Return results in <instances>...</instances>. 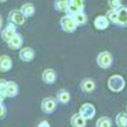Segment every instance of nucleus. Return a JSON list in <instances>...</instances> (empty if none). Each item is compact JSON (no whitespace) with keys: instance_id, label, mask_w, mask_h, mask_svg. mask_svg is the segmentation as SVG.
I'll return each instance as SVG.
<instances>
[{"instance_id":"1","label":"nucleus","mask_w":127,"mask_h":127,"mask_svg":"<svg viewBox=\"0 0 127 127\" xmlns=\"http://www.w3.org/2000/svg\"><path fill=\"white\" fill-rule=\"evenodd\" d=\"M107 85L109 88L111 92L113 93H120L125 89V85H126V81L123 79L122 75H118V74H114V75L109 76L108 81H107Z\"/></svg>"},{"instance_id":"2","label":"nucleus","mask_w":127,"mask_h":127,"mask_svg":"<svg viewBox=\"0 0 127 127\" xmlns=\"http://www.w3.org/2000/svg\"><path fill=\"white\" fill-rule=\"evenodd\" d=\"M60 27H61V29L64 32H66V33H72V32H75L76 28H78L75 20L72 19V17L70 14L64 15L60 19Z\"/></svg>"},{"instance_id":"3","label":"nucleus","mask_w":127,"mask_h":127,"mask_svg":"<svg viewBox=\"0 0 127 127\" xmlns=\"http://www.w3.org/2000/svg\"><path fill=\"white\" fill-rule=\"evenodd\" d=\"M112 62H113V57L111 52L103 51L97 56V64L100 69H109L112 66Z\"/></svg>"},{"instance_id":"4","label":"nucleus","mask_w":127,"mask_h":127,"mask_svg":"<svg viewBox=\"0 0 127 127\" xmlns=\"http://www.w3.org/2000/svg\"><path fill=\"white\" fill-rule=\"evenodd\" d=\"M26 15L20 12V10H12L9 13V17H8V22L13 26H23L26 23Z\"/></svg>"},{"instance_id":"5","label":"nucleus","mask_w":127,"mask_h":127,"mask_svg":"<svg viewBox=\"0 0 127 127\" xmlns=\"http://www.w3.org/2000/svg\"><path fill=\"white\" fill-rule=\"evenodd\" d=\"M56 105H57V100L52 97H47L43 100L41 102V109L43 113L46 114H51L56 109Z\"/></svg>"},{"instance_id":"6","label":"nucleus","mask_w":127,"mask_h":127,"mask_svg":"<svg viewBox=\"0 0 127 127\" xmlns=\"http://www.w3.org/2000/svg\"><path fill=\"white\" fill-rule=\"evenodd\" d=\"M79 113L87 121L88 120H92L94 116H95V107H94L92 103H84V104H81V107L79 109Z\"/></svg>"},{"instance_id":"7","label":"nucleus","mask_w":127,"mask_h":127,"mask_svg":"<svg viewBox=\"0 0 127 127\" xmlns=\"http://www.w3.org/2000/svg\"><path fill=\"white\" fill-rule=\"evenodd\" d=\"M116 24L121 28H125L127 26V9L126 6L121 5L117 9V19H116Z\"/></svg>"},{"instance_id":"8","label":"nucleus","mask_w":127,"mask_h":127,"mask_svg":"<svg viewBox=\"0 0 127 127\" xmlns=\"http://www.w3.org/2000/svg\"><path fill=\"white\" fill-rule=\"evenodd\" d=\"M34 56H36V52L31 47H23L19 51V59L22 61H24V62H31L34 59Z\"/></svg>"},{"instance_id":"9","label":"nucleus","mask_w":127,"mask_h":127,"mask_svg":"<svg viewBox=\"0 0 127 127\" xmlns=\"http://www.w3.org/2000/svg\"><path fill=\"white\" fill-rule=\"evenodd\" d=\"M6 43H8L9 48L13 50V51L20 50V48H22V46H23V37L20 36L19 33H15L12 38H10V39L6 42Z\"/></svg>"},{"instance_id":"10","label":"nucleus","mask_w":127,"mask_h":127,"mask_svg":"<svg viewBox=\"0 0 127 127\" xmlns=\"http://www.w3.org/2000/svg\"><path fill=\"white\" fill-rule=\"evenodd\" d=\"M57 80V74L52 69H46L42 72V81L45 84H54Z\"/></svg>"},{"instance_id":"11","label":"nucleus","mask_w":127,"mask_h":127,"mask_svg":"<svg viewBox=\"0 0 127 127\" xmlns=\"http://www.w3.org/2000/svg\"><path fill=\"white\" fill-rule=\"evenodd\" d=\"M109 20L107 19V17L105 15H98L97 18L94 19V27L95 29L98 31H105L108 27H109Z\"/></svg>"},{"instance_id":"12","label":"nucleus","mask_w":127,"mask_h":127,"mask_svg":"<svg viewBox=\"0 0 127 127\" xmlns=\"http://www.w3.org/2000/svg\"><path fill=\"white\" fill-rule=\"evenodd\" d=\"M5 92H6V97L8 98H14L18 95L19 88H18V84L13 80H8L6 81V87H5Z\"/></svg>"},{"instance_id":"13","label":"nucleus","mask_w":127,"mask_h":127,"mask_svg":"<svg viewBox=\"0 0 127 127\" xmlns=\"http://www.w3.org/2000/svg\"><path fill=\"white\" fill-rule=\"evenodd\" d=\"M15 33H17V27L13 26V24H10V23H9L1 32H0V34H1V39H3L4 42H8Z\"/></svg>"},{"instance_id":"14","label":"nucleus","mask_w":127,"mask_h":127,"mask_svg":"<svg viewBox=\"0 0 127 127\" xmlns=\"http://www.w3.org/2000/svg\"><path fill=\"white\" fill-rule=\"evenodd\" d=\"M80 89L83 93H92L95 89V83L94 80H92L90 78H85L83 79L80 83Z\"/></svg>"},{"instance_id":"15","label":"nucleus","mask_w":127,"mask_h":127,"mask_svg":"<svg viewBox=\"0 0 127 127\" xmlns=\"http://www.w3.org/2000/svg\"><path fill=\"white\" fill-rule=\"evenodd\" d=\"M12 67H13L12 59L6 55L0 56V72H8Z\"/></svg>"},{"instance_id":"16","label":"nucleus","mask_w":127,"mask_h":127,"mask_svg":"<svg viewBox=\"0 0 127 127\" xmlns=\"http://www.w3.org/2000/svg\"><path fill=\"white\" fill-rule=\"evenodd\" d=\"M70 125H71L72 127H84V126L87 125V120L84 118L80 113H75V114L71 116Z\"/></svg>"},{"instance_id":"17","label":"nucleus","mask_w":127,"mask_h":127,"mask_svg":"<svg viewBox=\"0 0 127 127\" xmlns=\"http://www.w3.org/2000/svg\"><path fill=\"white\" fill-rule=\"evenodd\" d=\"M71 17H72L74 20H75V23H76L78 27L79 26H84L88 22V17H87V14H85L84 10H78V12L75 14H72Z\"/></svg>"},{"instance_id":"18","label":"nucleus","mask_w":127,"mask_h":127,"mask_svg":"<svg viewBox=\"0 0 127 127\" xmlns=\"http://www.w3.org/2000/svg\"><path fill=\"white\" fill-rule=\"evenodd\" d=\"M70 93L66 89H60L56 94V100L61 104H67L70 102Z\"/></svg>"},{"instance_id":"19","label":"nucleus","mask_w":127,"mask_h":127,"mask_svg":"<svg viewBox=\"0 0 127 127\" xmlns=\"http://www.w3.org/2000/svg\"><path fill=\"white\" fill-rule=\"evenodd\" d=\"M19 10L26 15V18H29V17H32V15L34 14L36 8H34V5L32 4V3H26V4L22 5V8H20Z\"/></svg>"},{"instance_id":"20","label":"nucleus","mask_w":127,"mask_h":127,"mask_svg":"<svg viewBox=\"0 0 127 127\" xmlns=\"http://www.w3.org/2000/svg\"><path fill=\"white\" fill-rule=\"evenodd\" d=\"M67 8H69V0H56L55 1V9L57 12L66 13Z\"/></svg>"},{"instance_id":"21","label":"nucleus","mask_w":127,"mask_h":127,"mask_svg":"<svg viewBox=\"0 0 127 127\" xmlns=\"http://www.w3.org/2000/svg\"><path fill=\"white\" fill-rule=\"evenodd\" d=\"M116 123L118 127H126L127 126V114L125 112H121L116 116Z\"/></svg>"},{"instance_id":"22","label":"nucleus","mask_w":127,"mask_h":127,"mask_svg":"<svg viewBox=\"0 0 127 127\" xmlns=\"http://www.w3.org/2000/svg\"><path fill=\"white\" fill-rule=\"evenodd\" d=\"M95 126H97V127H111L112 126V121H111L109 117H100L97 121Z\"/></svg>"},{"instance_id":"23","label":"nucleus","mask_w":127,"mask_h":127,"mask_svg":"<svg viewBox=\"0 0 127 127\" xmlns=\"http://www.w3.org/2000/svg\"><path fill=\"white\" fill-rule=\"evenodd\" d=\"M107 19L109 20V23H113L116 24V19H117V9H109L108 13L105 14Z\"/></svg>"},{"instance_id":"24","label":"nucleus","mask_w":127,"mask_h":127,"mask_svg":"<svg viewBox=\"0 0 127 127\" xmlns=\"http://www.w3.org/2000/svg\"><path fill=\"white\" fill-rule=\"evenodd\" d=\"M69 4L71 6H75L78 10H84V0H69Z\"/></svg>"},{"instance_id":"25","label":"nucleus","mask_w":127,"mask_h":127,"mask_svg":"<svg viewBox=\"0 0 127 127\" xmlns=\"http://www.w3.org/2000/svg\"><path fill=\"white\" fill-rule=\"evenodd\" d=\"M108 5L111 9H118L122 5V0H108Z\"/></svg>"},{"instance_id":"26","label":"nucleus","mask_w":127,"mask_h":127,"mask_svg":"<svg viewBox=\"0 0 127 127\" xmlns=\"http://www.w3.org/2000/svg\"><path fill=\"white\" fill-rule=\"evenodd\" d=\"M6 108H5V105H0V120H3V118H5L6 117Z\"/></svg>"},{"instance_id":"27","label":"nucleus","mask_w":127,"mask_h":127,"mask_svg":"<svg viewBox=\"0 0 127 127\" xmlns=\"http://www.w3.org/2000/svg\"><path fill=\"white\" fill-rule=\"evenodd\" d=\"M5 98H8L6 97V92H5V88H0V102H4L5 100Z\"/></svg>"},{"instance_id":"28","label":"nucleus","mask_w":127,"mask_h":127,"mask_svg":"<svg viewBox=\"0 0 127 127\" xmlns=\"http://www.w3.org/2000/svg\"><path fill=\"white\" fill-rule=\"evenodd\" d=\"M38 126H39V127H42V126H46V127H48V126H50V123H48L47 121H42V122H39V123H38Z\"/></svg>"},{"instance_id":"29","label":"nucleus","mask_w":127,"mask_h":127,"mask_svg":"<svg viewBox=\"0 0 127 127\" xmlns=\"http://www.w3.org/2000/svg\"><path fill=\"white\" fill-rule=\"evenodd\" d=\"M1 27H3V18L0 17V29H1Z\"/></svg>"},{"instance_id":"30","label":"nucleus","mask_w":127,"mask_h":127,"mask_svg":"<svg viewBox=\"0 0 127 127\" xmlns=\"http://www.w3.org/2000/svg\"><path fill=\"white\" fill-rule=\"evenodd\" d=\"M6 1V0H0V3H5Z\"/></svg>"},{"instance_id":"31","label":"nucleus","mask_w":127,"mask_h":127,"mask_svg":"<svg viewBox=\"0 0 127 127\" xmlns=\"http://www.w3.org/2000/svg\"><path fill=\"white\" fill-rule=\"evenodd\" d=\"M1 104H3V103H1V102H0V105H1Z\"/></svg>"},{"instance_id":"32","label":"nucleus","mask_w":127,"mask_h":127,"mask_svg":"<svg viewBox=\"0 0 127 127\" xmlns=\"http://www.w3.org/2000/svg\"><path fill=\"white\" fill-rule=\"evenodd\" d=\"M0 32H1V29H0Z\"/></svg>"}]
</instances>
